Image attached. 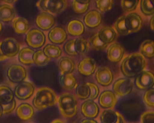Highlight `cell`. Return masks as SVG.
Wrapping results in <instances>:
<instances>
[{
	"label": "cell",
	"mask_w": 154,
	"mask_h": 123,
	"mask_svg": "<svg viewBox=\"0 0 154 123\" xmlns=\"http://www.w3.org/2000/svg\"><path fill=\"white\" fill-rule=\"evenodd\" d=\"M35 91V87L30 82H20L14 89V95L18 99L25 100L31 97Z\"/></svg>",
	"instance_id": "cell-9"
},
{
	"label": "cell",
	"mask_w": 154,
	"mask_h": 123,
	"mask_svg": "<svg viewBox=\"0 0 154 123\" xmlns=\"http://www.w3.org/2000/svg\"><path fill=\"white\" fill-rule=\"evenodd\" d=\"M34 113L33 107L29 104H21L16 109L17 116L21 120L28 121L32 118Z\"/></svg>",
	"instance_id": "cell-22"
},
{
	"label": "cell",
	"mask_w": 154,
	"mask_h": 123,
	"mask_svg": "<svg viewBox=\"0 0 154 123\" xmlns=\"http://www.w3.org/2000/svg\"><path fill=\"white\" fill-rule=\"evenodd\" d=\"M7 4H11L15 2H16V1H4Z\"/></svg>",
	"instance_id": "cell-50"
},
{
	"label": "cell",
	"mask_w": 154,
	"mask_h": 123,
	"mask_svg": "<svg viewBox=\"0 0 154 123\" xmlns=\"http://www.w3.org/2000/svg\"><path fill=\"white\" fill-rule=\"evenodd\" d=\"M143 101L147 106L154 108V88L147 89L143 95Z\"/></svg>",
	"instance_id": "cell-40"
},
{
	"label": "cell",
	"mask_w": 154,
	"mask_h": 123,
	"mask_svg": "<svg viewBox=\"0 0 154 123\" xmlns=\"http://www.w3.org/2000/svg\"><path fill=\"white\" fill-rule=\"evenodd\" d=\"M60 81L61 86L66 90L70 91L75 89L78 86L76 78L71 73L62 75Z\"/></svg>",
	"instance_id": "cell-25"
},
{
	"label": "cell",
	"mask_w": 154,
	"mask_h": 123,
	"mask_svg": "<svg viewBox=\"0 0 154 123\" xmlns=\"http://www.w3.org/2000/svg\"><path fill=\"white\" fill-rule=\"evenodd\" d=\"M12 27L16 33L24 34L29 30V23L25 18L21 17H17L13 20Z\"/></svg>",
	"instance_id": "cell-27"
},
{
	"label": "cell",
	"mask_w": 154,
	"mask_h": 123,
	"mask_svg": "<svg viewBox=\"0 0 154 123\" xmlns=\"http://www.w3.org/2000/svg\"><path fill=\"white\" fill-rule=\"evenodd\" d=\"M60 111L63 117L71 118L76 115L78 102L75 96L69 93H64L58 99Z\"/></svg>",
	"instance_id": "cell-3"
},
{
	"label": "cell",
	"mask_w": 154,
	"mask_h": 123,
	"mask_svg": "<svg viewBox=\"0 0 154 123\" xmlns=\"http://www.w3.org/2000/svg\"><path fill=\"white\" fill-rule=\"evenodd\" d=\"M81 112L83 116L88 118H94L99 112L98 106L92 100L85 101L81 106Z\"/></svg>",
	"instance_id": "cell-18"
},
{
	"label": "cell",
	"mask_w": 154,
	"mask_h": 123,
	"mask_svg": "<svg viewBox=\"0 0 154 123\" xmlns=\"http://www.w3.org/2000/svg\"><path fill=\"white\" fill-rule=\"evenodd\" d=\"M125 17L126 15L120 16L114 23V29L119 34L122 36H125L131 33L126 26Z\"/></svg>",
	"instance_id": "cell-31"
},
{
	"label": "cell",
	"mask_w": 154,
	"mask_h": 123,
	"mask_svg": "<svg viewBox=\"0 0 154 123\" xmlns=\"http://www.w3.org/2000/svg\"><path fill=\"white\" fill-rule=\"evenodd\" d=\"M102 16L98 11L96 10H90L87 13L84 18L83 21L87 27L90 28H95L101 23Z\"/></svg>",
	"instance_id": "cell-20"
},
{
	"label": "cell",
	"mask_w": 154,
	"mask_h": 123,
	"mask_svg": "<svg viewBox=\"0 0 154 123\" xmlns=\"http://www.w3.org/2000/svg\"><path fill=\"white\" fill-rule=\"evenodd\" d=\"M0 47L3 54L7 58L15 57L20 52L19 42L12 38L5 39L0 42Z\"/></svg>",
	"instance_id": "cell-6"
},
{
	"label": "cell",
	"mask_w": 154,
	"mask_h": 123,
	"mask_svg": "<svg viewBox=\"0 0 154 123\" xmlns=\"http://www.w3.org/2000/svg\"><path fill=\"white\" fill-rule=\"evenodd\" d=\"M86 84L90 90V96L89 98L91 100H95L98 97L99 94V88L98 87L96 84L90 82L87 83Z\"/></svg>",
	"instance_id": "cell-43"
},
{
	"label": "cell",
	"mask_w": 154,
	"mask_h": 123,
	"mask_svg": "<svg viewBox=\"0 0 154 123\" xmlns=\"http://www.w3.org/2000/svg\"><path fill=\"white\" fill-rule=\"evenodd\" d=\"M147 66V60L145 57L141 53L135 52L123 59L120 69L125 76L132 78L145 70Z\"/></svg>",
	"instance_id": "cell-1"
},
{
	"label": "cell",
	"mask_w": 154,
	"mask_h": 123,
	"mask_svg": "<svg viewBox=\"0 0 154 123\" xmlns=\"http://www.w3.org/2000/svg\"><path fill=\"white\" fill-rule=\"evenodd\" d=\"M126 26L130 33H134L139 31L143 26V18L137 12L128 14L125 17Z\"/></svg>",
	"instance_id": "cell-10"
},
{
	"label": "cell",
	"mask_w": 154,
	"mask_h": 123,
	"mask_svg": "<svg viewBox=\"0 0 154 123\" xmlns=\"http://www.w3.org/2000/svg\"><path fill=\"white\" fill-rule=\"evenodd\" d=\"M13 99L14 94L11 89L6 86H0V104H6Z\"/></svg>",
	"instance_id": "cell-30"
},
{
	"label": "cell",
	"mask_w": 154,
	"mask_h": 123,
	"mask_svg": "<svg viewBox=\"0 0 154 123\" xmlns=\"http://www.w3.org/2000/svg\"><path fill=\"white\" fill-rule=\"evenodd\" d=\"M76 94L79 99L85 100L89 97L90 90L87 84H81L76 88Z\"/></svg>",
	"instance_id": "cell-39"
},
{
	"label": "cell",
	"mask_w": 154,
	"mask_h": 123,
	"mask_svg": "<svg viewBox=\"0 0 154 123\" xmlns=\"http://www.w3.org/2000/svg\"><path fill=\"white\" fill-rule=\"evenodd\" d=\"M135 84L140 90H147L154 86V73L150 70H144L137 76Z\"/></svg>",
	"instance_id": "cell-8"
},
{
	"label": "cell",
	"mask_w": 154,
	"mask_h": 123,
	"mask_svg": "<svg viewBox=\"0 0 154 123\" xmlns=\"http://www.w3.org/2000/svg\"><path fill=\"white\" fill-rule=\"evenodd\" d=\"M15 11L11 5L5 4L0 5V21L9 22L14 19Z\"/></svg>",
	"instance_id": "cell-26"
},
{
	"label": "cell",
	"mask_w": 154,
	"mask_h": 123,
	"mask_svg": "<svg viewBox=\"0 0 154 123\" xmlns=\"http://www.w3.org/2000/svg\"><path fill=\"white\" fill-rule=\"evenodd\" d=\"M2 23L0 22V32L2 30Z\"/></svg>",
	"instance_id": "cell-52"
},
{
	"label": "cell",
	"mask_w": 154,
	"mask_h": 123,
	"mask_svg": "<svg viewBox=\"0 0 154 123\" xmlns=\"http://www.w3.org/2000/svg\"><path fill=\"white\" fill-rule=\"evenodd\" d=\"M34 51L29 48L22 49L19 53V60L23 65H31L34 63L33 56Z\"/></svg>",
	"instance_id": "cell-28"
},
{
	"label": "cell",
	"mask_w": 154,
	"mask_h": 123,
	"mask_svg": "<svg viewBox=\"0 0 154 123\" xmlns=\"http://www.w3.org/2000/svg\"><path fill=\"white\" fill-rule=\"evenodd\" d=\"M97 68L96 61L91 57L83 58L78 65V70L80 74L84 76L91 75Z\"/></svg>",
	"instance_id": "cell-16"
},
{
	"label": "cell",
	"mask_w": 154,
	"mask_h": 123,
	"mask_svg": "<svg viewBox=\"0 0 154 123\" xmlns=\"http://www.w3.org/2000/svg\"><path fill=\"white\" fill-rule=\"evenodd\" d=\"M3 114L2 108V105L0 104V117L2 116V115Z\"/></svg>",
	"instance_id": "cell-51"
},
{
	"label": "cell",
	"mask_w": 154,
	"mask_h": 123,
	"mask_svg": "<svg viewBox=\"0 0 154 123\" xmlns=\"http://www.w3.org/2000/svg\"><path fill=\"white\" fill-rule=\"evenodd\" d=\"M117 102L116 95L113 91L105 90L100 94L99 97V103L101 107L105 109L114 108Z\"/></svg>",
	"instance_id": "cell-13"
},
{
	"label": "cell",
	"mask_w": 154,
	"mask_h": 123,
	"mask_svg": "<svg viewBox=\"0 0 154 123\" xmlns=\"http://www.w3.org/2000/svg\"><path fill=\"white\" fill-rule=\"evenodd\" d=\"M140 3L141 11L143 14L147 16L154 15V5L152 1H141Z\"/></svg>",
	"instance_id": "cell-38"
},
{
	"label": "cell",
	"mask_w": 154,
	"mask_h": 123,
	"mask_svg": "<svg viewBox=\"0 0 154 123\" xmlns=\"http://www.w3.org/2000/svg\"><path fill=\"white\" fill-rule=\"evenodd\" d=\"M75 39H70L65 43L64 50L65 52L70 56H76L78 55L75 49Z\"/></svg>",
	"instance_id": "cell-41"
},
{
	"label": "cell",
	"mask_w": 154,
	"mask_h": 123,
	"mask_svg": "<svg viewBox=\"0 0 154 123\" xmlns=\"http://www.w3.org/2000/svg\"><path fill=\"white\" fill-rule=\"evenodd\" d=\"M125 50L119 43L114 42L108 48L107 51L108 59L114 63L120 62L124 58Z\"/></svg>",
	"instance_id": "cell-14"
},
{
	"label": "cell",
	"mask_w": 154,
	"mask_h": 123,
	"mask_svg": "<svg viewBox=\"0 0 154 123\" xmlns=\"http://www.w3.org/2000/svg\"><path fill=\"white\" fill-rule=\"evenodd\" d=\"M55 23V17L53 14L48 13H41L37 15L36 23L38 27L43 30H48L51 29Z\"/></svg>",
	"instance_id": "cell-15"
},
{
	"label": "cell",
	"mask_w": 154,
	"mask_h": 123,
	"mask_svg": "<svg viewBox=\"0 0 154 123\" xmlns=\"http://www.w3.org/2000/svg\"><path fill=\"white\" fill-rule=\"evenodd\" d=\"M140 53L145 58L152 59L154 57V42L151 40H146L141 44Z\"/></svg>",
	"instance_id": "cell-29"
},
{
	"label": "cell",
	"mask_w": 154,
	"mask_h": 123,
	"mask_svg": "<svg viewBox=\"0 0 154 123\" xmlns=\"http://www.w3.org/2000/svg\"><path fill=\"white\" fill-rule=\"evenodd\" d=\"M75 49L78 54L80 55H85L89 50V43L85 39L81 38L76 39Z\"/></svg>",
	"instance_id": "cell-35"
},
{
	"label": "cell",
	"mask_w": 154,
	"mask_h": 123,
	"mask_svg": "<svg viewBox=\"0 0 154 123\" xmlns=\"http://www.w3.org/2000/svg\"><path fill=\"white\" fill-rule=\"evenodd\" d=\"M45 55L50 58H57L62 55V50L59 46L54 44H48L43 50Z\"/></svg>",
	"instance_id": "cell-32"
},
{
	"label": "cell",
	"mask_w": 154,
	"mask_h": 123,
	"mask_svg": "<svg viewBox=\"0 0 154 123\" xmlns=\"http://www.w3.org/2000/svg\"><path fill=\"white\" fill-rule=\"evenodd\" d=\"M98 33L101 41L108 45L113 43L116 39L117 36L116 30L111 26L102 27Z\"/></svg>",
	"instance_id": "cell-21"
},
{
	"label": "cell",
	"mask_w": 154,
	"mask_h": 123,
	"mask_svg": "<svg viewBox=\"0 0 154 123\" xmlns=\"http://www.w3.org/2000/svg\"><path fill=\"white\" fill-rule=\"evenodd\" d=\"M16 105V101L14 99L6 104L1 105L2 108L3 114H8L11 113L15 109Z\"/></svg>",
	"instance_id": "cell-45"
},
{
	"label": "cell",
	"mask_w": 154,
	"mask_h": 123,
	"mask_svg": "<svg viewBox=\"0 0 154 123\" xmlns=\"http://www.w3.org/2000/svg\"><path fill=\"white\" fill-rule=\"evenodd\" d=\"M7 75L10 81L15 83L23 82L27 76L25 69L19 65H13L9 67Z\"/></svg>",
	"instance_id": "cell-11"
},
{
	"label": "cell",
	"mask_w": 154,
	"mask_h": 123,
	"mask_svg": "<svg viewBox=\"0 0 154 123\" xmlns=\"http://www.w3.org/2000/svg\"><path fill=\"white\" fill-rule=\"evenodd\" d=\"M58 67L62 75L71 73L75 69V62L70 58L63 57L59 60Z\"/></svg>",
	"instance_id": "cell-24"
},
{
	"label": "cell",
	"mask_w": 154,
	"mask_h": 123,
	"mask_svg": "<svg viewBox=\"0 0 154 123\" xmlns=\"http://www.w3.org/2000/svg\"><path fill=\"white\" fill-rule=\"evenodd\" d=\"M7 58H8L5 56L3 54L2 50H1V47H0V61L5 60V59Z\"/></svg>",
	"instance_id": "cell-48"
},
{
	"label": "cell",
	"mask_w": 154,
	"mask_h": 123,
	"mask_svg": "<svg viewBox=\"0 0 154 123\" xmlns=\"http://www.w3.org/2000/svg\"><path fill=\"white\" fill-rule=\"evenodd\" d=\"M52 123H63V121H61V120H60V119H56V120H54V121H52L51 122Z\"/></svg>",
	"instance_id": "cell-49"
},
{
	"label": "cell",
	"mask_w": 154,
	"mask_h": 123,
	"mask_svg": "<svg viewBox=\"0 0 154 123\" xmlns=\"http://www.w3.org/2000/svg\"><path fill=\"white\" fill-rule=\"evenodd\" d=\"M152 2L153 4L154 5V1H152Z\"/></svg>",
	"instance_id": "cell-53"
},
{
	"label": "cell",
	"mask_w": 154,
	"mask_h": 123,
	"mask_svg": "<svg viewBox=\"0 0 154 123\" xmlns=\"http://www.w3.org/2000/svg\"><path fill=\"white\" fill-rule=\"evenodd\" d=\"M34 63L38 66H46L50 61V58L47 57L43 51L38 50L34 52L33 56Z\"/></svg>",
	"instance_id": "cell-34"
},
{
	"label": "cell",
	"mask_w": 154,
	"mask_h": 123,
	"mask_svg": "<svg viewBox=\"0 0 154 123\" xmlns=\"http://www.w3.org/2000/svg\"><path fill=\"white\" fill-rule=\"evenodd\" d=\"M89 44L91 47L97 51H103L107 48L108 44L104 43L99 36L98 33L94 34L89 39Z\"/></svg>",
	"instance_id": "cell-33"
},
{
	"label": "cell",
	"mask_w": 154,
	"mask_h": 123,
	"mask_svg": "<svg viewBox=\"0 0 154 123\" xmlns=\"http://www.w3.org/2000/svg\"><path fill=\"white\" fill-rule=\"evenodd\" d=\"M134 85L133 82L125 78L117 79L113 84V92L117 96L122 97L130 94L133 91Z\"/></svg>",
	"instance_id": "cell-7"
},
{
	"label": "cell",
	"mask_w": 154,
	"mask_h": 123,
	"mask_svg": "<svg viewBox=\"0 0 154 123\" xmlns=\"http://www.w3.org/2000/svg\"><path fill=\"white\" fill-rule=\"evenodd\" d=\"M149 26H150V29L154 32V15H152L150 21H149Z\"/></svg>",
	"instance_id": "cell-46"
},
{
	"label": "cell",
	"mask_w": 154,
	"mask_h": 123,
	"mask_svg": "<svg viewBox=\"0 0 154 123\" xmlns=\"http://www.w3.org/2000/svg\"><path fill=\"white\" fill-rule=\"evenodd\" d=\"M67 38L66 32L60 26L53 27L48 33L50 41L53 44H61L64 43Z\"/></svg>",
	"instance_id": "cell-17"
},
{
	"label": "cell",
	"mask_w": 154,
	"mask_h": 123,
	"mask_svg": "<svg viewBox=\"0 0 154 123\" xmlns=\"http://www.w3.org/2000/svg\"><path fill=\"white\" fill-rule=\"evenodd\" d=\"M84 25L81 21L73 20L70 21L67 26V30L70 35L73 36H80L84 32Z\"/></svg>",
	"instance_id": "cell-23"
},
{
	"label": "cell",
	"mask_w": 154,
	"mask_h": 123,
	"mask_svg": "<svg viewBox=\"0 0 154 123\" xmlns=\"http://www.w3.org/2000/svg\"><path fill=\"white\" fill-rule=\"evenodd\" d=\"M89 1H73L72 7L76 13L81 14L86 12L89 6Z\"/></svg>",
	"instance_id": "cell-36"
},
{
	"label": "cell",
	"mask_w": 154,
	"mask_h": 123,
	"mask_svg": "<svg viewBox=\"0 0 154 123\" xmlns=\"http://www.w3.org/2000/svg\"><path fill=\"white\" fill-rule=\"evenodd\" d=\"M101 122L104 123H125V118L119 112L109 109L102 112L100 117Z\"/></svg>",
	"instance_id": "cell-19"
},
{
	"label": "cell",
	"mask_w": 154,
	"mask_h": 123,
	"mask_svg": "<svg viewBox=\"0 0 154 123\" xmlns=\"http://www.w3.org/2000/svg\"><path fill=\"white\" fill-rule=\"evenodd\" d=\"M97 7L101 12H106L112 9L114 5L113 1H97Z\"/></svg>",
	"instance_id": "cell-42"
},
{
	"label": "cell",
	"mask_w": 154,
	"mask_h": 123,
	"mask_svg": "<svg viewBox=\"0 0 154 123\" xmlns=\"http://www.w3.org/2000/svg\"><path fill=\"white\" fill-rule=\"evenodd\" d=\"M95 78L98 84L102 86L107 87L112 84L114 79V76L109 68L100 67L96 71Z\"/></svg>",
	"instance_id": "cell-12"
},
{
	"label": "cell",
	"mask_w": 154,
	"mask_h": 123,
	"mask_svg": "<svg viewBox=\"0 0 154 123\" xmlns=\"http://www.w3.org/2000/svg\"><path fill=\"white\" fill-rule=\"evenodd\" d=\"M25 40L29 47L34 49L39 48L45 44L46 36L40 30L33 29L27 33Z\"/></svg>",
	"instance_id": "cell-5"
},
{
	"label": "cell",
	"mask_w": 154,
	"mask_h": 123,
	"mask_svg": "<svg viewBox=\"0 0 154 123\" xmlns=\"http://www.w3.org/2000/svg\"><path fill=\"white\" fill-rule=\"evenodd\" d=\"M140 121L143 123H154V111H147L142 114Z\"/></svg>",
	"instance_id": "cell-44"
},
{
	"label": "cell",
	"mask_w": 154,
	"mask_h": 123,
	"mask_svg": "<svg viewBox=\"0 0 154 123\" xmlns=\"http://www.w3.org/2000/svg\"><path fill=\"white\" fill-rule=\"evenodd\" d=\"M67 1H40L37 6L45 12L57 14L62 12L67 7Z\"/></svg>",
	"instance_id": "cell-4"
},
{
	"label": "cell",
	"mask_w": 154,
	"mask_h": 123,
	"mask_svg": "<svg viewBox=\"0 0 154 123\" xmlns=\"http://www.w3.org/2000/svg\"><path fill=\"white\" fill-rule=\"evenodd\" d=\"M139 3V1H121V6L125 13L129 14L135 11Z\"/></svg>",
	"instance_id": "cell-37"
},
{
	"label": "cell",
	"mask_w": 154,
	"mask_h": 123,
	"mask_svg": "<svg viewBox=\"0 0 154 123\" xmlns=\"http://www.w3.org/2000/svg\"><path fill=\"white\" fill-rule=\"evenodd\" d=\"M58 101L56 93L51 88L42 87L38 89L32 104L37 110L41 111L55 105Z\"/></svg>",
	"instance_id": "cell-2"
},
{
	"label": "cell",
	"mask_w": 154,
	"mask_h": 123,
	"mask_svg": "<svg viewBox=\"0 0 154 123\" xmlns=\"http://www.w3.org/2000/svg\"><path fill=\"white\" fill-rule=\"evenodd\" d=\"M81 123H97V121L91 118H88V119H84L82 120Z\"/></svg>",
	"instance_id": "cell-47"
}]
</instances>
